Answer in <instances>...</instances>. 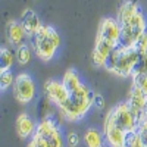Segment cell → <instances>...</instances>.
I'll use <instances>...</instances> for the list:
<instances>
[{
	"instance_id": "83f0119b",
	"label": "cell",
	"mask_w": 147,
	"mask_h": 147,
	"mask_svg": "<svg viewBox=\"0 0 147 147\" xmlns=\"http://www.w3.org/2000/svg\"><path fill=\"white\" fill-rule=\"evenodd\" d=\"M144 115L147 116V105H146V109H144Z\"/></svg>"
},
{
	"instance_id": "9a60e30c",
	"label": "cell",
	"mask_w": 147,
	"mask_h": 147,
	"mask_svg": "<svg viewBox=\"0 0 147 147\" xmlns=\"http://www.w3.org/2000/svg\"><path fill=\"white\" fill-rule=\"evenodd\" d=\"M140 6L138 3L136 2H124L119 9H118V13H116V21L119 22V25H122V24L128 22L131 18H134L138 12H140Z\"/></svg>"
},
{
	"instance_id": "4316f807",
	"label": "cell",
	"mask_w": 147,
	"mask_h": 147,
	"mask_svg": "<svg viewBox=\"0 0 147 147\" xmlns=\"http://www.w3.org/2000/svg\"><path fill=\"white\" fill-rule=\"evenodd\" d=\"M27 147H44V146H43L38 140H37L35 137H32V138L30 140V143H28V146H27Z\"/></svg>"
},
{
	"instance_id": "484cf974",
	"label": "cell",
	"mask_w": 147,
	"mask_h": 147,
	"mask_svg": "<svg viewBox=\"0 0 147 147\" xmlns=\"http://www.w3.org/2000/svg\"><path fill=\"white\" fill-rule=\"evenodd\" d=\"M66 144L69 147H77L80 144V136L75 131H71L68 136H66Z\"/></svg>"
},
{
	"instance_id": "44dd1931",
	"label": "cell",
	"mask_w": 147,
	"mask_h": 147,
	"mask_svg": "<svg viewBox=\"0 0 147 147\" xmlns=\"http://www.w3.org/2000/svg\"><path fill=\"white\" fill-rule=\"evenodd\" d=\"M141 74H147V53H138V59L132 75H141Z\"/></svg>"
},
{
	"instance_id": "52a82bcc",
	"label": "cell",
	"mask_w": 147,
	"mask_h": 147,
	"mask_svg": "<svg viewBox=\"0 0 147 147\" xmlns=\"http://www.w3.org/2000/svg\"><path fill=\"white\" fill-rule=\"evenodd\" d=\"M107 115L113 119L115 124L124 131V132H132L137 129V119L132 115L131 109L128 107L127 102L118 103L115 107H112L107 112Z\"/></svg>"
},
{
	"instance_id": "4fadbf2b",
	"label": "cell",
	"mask_w": 147,
	"mask_h": 147,
	"mask_svg": "<svg viewBox=\"0 0 147 147\" xmlns=\"http://www.w3.org/2000/svg\"><path fill=\"white\" fill-rule=\"evenodd\" d=\"M27 37H28V34L25 32V30L22 28L19 21L10 19L6 24V38H7V41L12 46L19 47L22 44H25V38H27Z\"/></svg>"
},
{
	"instance_id": "e0dca14e",
	"label": "cell",
	"mask_w": 147,
	"mask_h": 147,
	"mask_svg": "<svg viewBox=\"0 0 147 147\" xmlns=\"http://www.w3.org/2000/svg\"><path fill=\"white\" fill-rule=\"evenodd\" d=\"M105 136L97 128H88L84 132V143L87 147H102Z\"/></svg>"
},
{
	"instance_id": "ba28073f",
	"label": "cell",
	"mask_w": 147,
	"mask_h": 147,
	"mask_svg": "<svg viewBox=\"0 0 147 147\" xmlns=\"http://www.w3.org/2000/svg\"><path fill=\"white\" fill-rule=\"evenodd\" d=\"M13 96L19 103H30L37 96V87L32 77L27 72L18 74L13 85Z\"/></svg>"
},
{
	"instance_id": "7402d4cb",
	"label": "cell",
	"mask_w": 147,
	"mask_h": 147,
	"mask_svg": "<svg viewBox=\"0 0 147 147\" xmlns=\"http://www.w3.org/2000/svg\"><path fill=\"white\" fill-rule=\"evenodd\" d=\"M124 147H144V144H143V141H141L137 131H132V132L127 134Z\"/></svg>"
},
{
	"instance_id": "8992f818",
	"label": "cell",
	"mask_w": 147,
	"mask_h": 147,
	"mask_svg": "<svg viewBox=\"0 0 147 147\" xmlns=\"http://www.w3.org/2000/svg\"><path fill=\"white\" fill-rule=\"evenodd\" d=\"M147 31V21L144 18L143 10L131 18L128 22L121 25V37H119V46L122 47H134L136 41Z\"/></svg>"
},
{
	"instance_id": "8fae6325",
	"label": "cell",
	"mask_w": 147,
	"mask_h": 147,
	"mask_svg": "<svg viewBox=\"0 0 147 147\" xmlns=\"http://www.w3.org/2000/svg\"><path fill=\"white\" fill-rule=\"evenodd\" d=\"M127 105L131 109L132 115L138 121L144 115V109H146V105H147V97L143 94L141 90L131 85V90L128 93V99H127Z\"/></svg>"
},
{
	"instance_id": "d4e9b609",
	"label": "cell",
	"mask_w": 147,
	"mask_h": 147,
	"mask_svg": "<svg viewBox=\"0 0 147 147\" xmlns=\"http://www.w3.org/2000/svg\"><path fill=\"white\" fill-rule=\"evenodd\" d=\"M93 107H96L97 110H103L106 107V100L105 97L100 94V93H94V97H93Z\"/></svg>"
},
{
	"instance_id": "3957f363",
	"label": "cell",
	"mask_w": 147,
	"mask_h": 147,
	"mask_svg": "<svg viewBox=\"0 0 147 147\" xmlns=\"http://www.w3.org/2000/svg\"><path fill=\"white\" fill-rule=\"evenodd\" d=\"M93 97L94 93L85 84H82V87L78 91L69 94L68 100L63 103V106L59 107V110L62 112L65 119L78 121L84 118L88 110L93 107Z\"/></svg>"
},
{
	"instance_id": "603a6c76",
	"label": "cell",
	"mask_w": 147,
	"mask_h": 147,
	"mask_svg": "<svg viewBox=\"0 0 147 147\" xmlns=\"http://www.w3.org/2000/svg\"><path fill=\"white\" fill-rule=\"evenodd\" d=\"M132 85L143 91V94L147 97V74L141 75H132Z\"/></svg>"
},
{
	"instance_id": "7a4b0ae2",
	"label": "cell",
	"mask_w": 147,
	"mask_h": 147,
	"mask_svg": "<svg viewBox=\"0 0 147 147\" xmlns=\"http://www.w3.org/2000/svg\"><path fill=\"white\" fill-rule=\"evenodd\" d=\"M138 59V53L134 47H122L116 46L106 59L105 69L118 77H132Z\"/></svg>"
},
{
	"instance_id": "5bb4252c",
	"label": "cell",
	"mask_w": 147,
	"mask_h": 147,
	"mask_svg": "<svg viewBox=\"0 0 147 147\" xmlns=\"http://www.w3.org/2000/svg\"><path fill=\"white\" fill-rule=\"evenodd\" d=\"M37 129V124L28 113H21L16 118V132L21 138H28L34 137Z\"/></svg>"
},
{
	"instance_id": "7c38bea8",
	"label": "cell",
	"mask_w": 147,
	"mask_h": 147,
	"mask_svg": "<svg viewBox=\"0 0 147 147\" xmlns=\"http://www.w3.org/2000/svg\"><path fill=\"white\" fill-rule=\"evenodd\" d=\"M19 24L22 25V28L25 30V32L28 34V37H32L38 32V30L43 27L41 19L40 16L35 13V12L30 7H25L21 12V16H19Z\"/></svg>"
},
{
	"instance_id": "9c48e42d",
	"label": "cell",
	"mask_w": 147,
	"mask_h": 147,
	"mask_svg": "<svg viewBox=\"0 0 147 147\" xmlns=\"http://www.w3.org/2000/svg\"><path fill=\"white\" fill-rule=\"evenodd\" d=\"M44 94H46V99L50 102L52 105L60 107L63 106V103L68 100L69 93L65 88V85L62 81H57V80H47L44 82Z\"/></svg>"
},
{
	"instance_id": "f1b7e54d",
	"label": "cell",
	"mask_w": 147,
	"mask_h": 147,
	"mask_svg": "<svg viewBox=\"0 0 147 147\" xmlns=\"http://www.w3.org/2000/svg\"><path fill=\"white\" fill-rule=\"evenodd\" d=\"M102 147H107V146H106V144H103V146H102Z\"/></svg>"
},
{
	"instance_id": "6da1fadb",
	"label": "cell",
	"mask_w": 147,
	"mask_h": 147,
	"mask_svg": "<svg viewBox=\"0 0 147 147\" xmlns=\"http://www.w3.org/2000/svg\"><path fill=\"white\" fill-rule=\"evenodd\" d=\"M119 37H121V25L116 21V18H103L100 21L94 49L91 53V60L96 66L105 68L107 56L119 44Z\"/></svg>"
},
{
	"instance_id": "ffe728a7",
	"label": "cell",
	"mask_w": 147,
	"mask_h": 147,
	"mask_svg": "<svg viewBox=\"0 0 147 147\" xmlns=\"http://www.w3.org/2000/svg\"><path fill=\"white\" fill-rule=\"evenodd\" d=\"M15 80H16V77L12 74V71H0V87H2V91H5L10 87L13 88Z\"/></svg>"
},
{
	"instance_id": "30bf717a",
	"label": "cell",
	"mask_w": 147,
	"mask_h": 147,
	"mask_svg": "<svg viewBox=\"0 0 147 147\" xmlns=\"http://www.w3.org/2000/svg\"><path fill=\"white\" fill-rule=\"evenodd\" d=\"M103 136L107 147H124L127 132L122 131L113 122V119L109 115H106L105 124H103Z\"/></svg>"
},
{
	"instance_id": "2e32d148",
	"label": "cell",
	"mask_w": 147,
	"mask_h": 147,
	"mask_svg": "<svg viewBox=\"0 0 147 147\" xmlns=\"http://www.w3.org/2000/svg\"><path fill=\"white\" fill-rule=\"evenodd\" d=\"M62 82H63L65 88L68 90L69 94L78 91V90L82 87V82H81V80H80L78 72L74 69V68H69V69L65 71L63 77H62Z\"/></svg>"
},
{
	"instance_id": "cb8c5ba5",
	"label": "cell",
	"mask_w": 147,
	"mask_h": 147,
	"mask_svg": "<svg viewBox=\"0 0 147 147\" xmlns=\"http://www.w3.org/2000/svg\"><path fill=\"white\" fill-rule=\"evenodd\" d=\"M134 49L137 50V53H147V31L141 34V37L136 41Z\"/></svg>"
},
{
	"instance_id": "d6986e66",
	"label": "cell",
	"mask_w": 147,
	"mask_h": 147,
	"mask_svg": "<svg viewBox=\"0 0 147 147\" xmlns=\"http://www.w3.org/2000/svg\"><path fill=\"white\" fill-rule=\"evenodd\" d=\"M15 53H16V62L21 66H25V65H28L31 62L34 52H32V49L28 44H22V46L15 49Z\"/></svg>"
},
{
	"instance_id": "5b68a950",
	"label": "cell",
	"mask_w": 147,
	"mask_h": 147,
	"mask_svg": "<svg viewBox=\"0 0 147 147\" xmlns=\"http://www.w3.org/2000/svg\"><path fill=\"white\" fill-rule=\"evenodd\" d=\"M34 137L44 147H63V137L59 125L55 122L53 116L43 118L41 122L37 124Z\"/></svg>"
},
{
	"instance_id": "277c9868",
	"label": "cell",
	"mask_w": 147,
	"mask_h": 147,
	"mask_svg": "<svg viewBox=\"0 0 147 147\" xmlns=\"http://www.w3.org/2000/svg\"><path fill=\"white\" fill-rule=\"evenodd\" d=\"M59 47H60V35L50 25H43L38 30V32L31 37L32 52L37 55V57L44 60V62H49L50 59H53Z\"/></svg>"
},
{
	"instance_id": "ac0fdd59",
	"label": "cell",
	"mask_w": 147,
	"mask_h": 147,
	"mask_svg": "<svg viewBox=\"0 0 147 147\" xmlns=\"http://www.w3.org/2000/svg\"><path fill=\"white\" fill-rule=\"evenodd\" d=\"M16 60V53L15 50H12L7 46H2V50H0V71H10L12 65Z\"/></svg>"
}]
</instances>
